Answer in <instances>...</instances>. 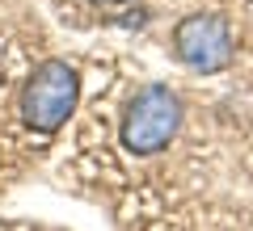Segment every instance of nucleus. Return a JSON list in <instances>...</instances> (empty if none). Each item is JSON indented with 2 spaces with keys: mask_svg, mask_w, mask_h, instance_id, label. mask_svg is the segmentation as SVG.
I'll return each instance as SVG.
<instances>
[{
  "mask_svg": "<svg viewBox=\"0 0 253 231\" xmlns=\"http://www.w3.org/2000/svg\"><path fill=\"white\" fill-rule=\"evenodd\" d=\"M181 126H186V101L173 84L148 80L139 89L126 93L123 109H118V147L131 160H152L177 143Z\"/></svg>",
  "mask_w": 253,
  "mask_h": 231,
  "instance_id": "f257e3e1",
  "label": "nucleus"
},
{
  "mask_svg": "<svg viewBox=\"0 0 253 231\" xmlns=\"http://www.w3.org/2000/svg\"><path fill=\"white\" fill-rule=\"evenodd\" d=\"M76 105H81V67L55 55L26 76L17 97V118L34 139H51L72 122Z\"/></svg>",
  "mask_w": 253,
  "mask_h": 231,
  "instance_id": "f03ea898",
  "label": "nucleus"
},
{
  "mask_svg": "<svg viewBox=\"0 0 253 231\" xmlns=\"http://www.w3.org/2000/svg\"><path fill=\"white\" fill-rule=\"evenodd\" d=\"M169 51L173 59L181 63L194 76H219V71L232 67L236 55V38L228 17H215V13H190L173 26L169 34Z\"/></svg>",
  "mask_w": 253,
  "mask_h": 231,
  "instance_id": "7ed1b4c3",
  "label": "nucleus"
},
{
  "mask_svg": "<svg viewBox=\"0 0 253 231\" xmlns=\"http://www.w3.org/2000/svg\"><path fill=\"white\" fill-rule=\"evenodd\" d=\"M93 4H101V9H118V4H131V0H93Z\"/></svg>",
  "mask_w": 253,
  "mask_h": 231,
  "instance_id": "20e7f679",
  "label": "nucleus"
}]
</instances>
